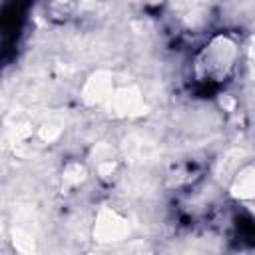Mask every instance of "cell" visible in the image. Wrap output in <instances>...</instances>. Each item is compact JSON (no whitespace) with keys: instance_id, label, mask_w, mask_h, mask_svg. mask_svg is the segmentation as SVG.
Wrapping results in <instances>:
<instances>
[{"instance_id":"obj_1","label":"cell","mask_w":255,"mask_h":255,"mask_svg":"<svg viewBox=\"0 0 255 255\" xmlns=\"http://www.w3.org/2000/svg\"><path fill=\"white\" fill-rule=\"evenodd\" d=\"M237 56H239V48L229 36H215L199 52L195 60L197 78L209 82H223L233 70Z\"/></svg>"},{"instance_id":"obj_2","label":"cell","mask_w":255,"mask_h":255,"mask_svg":"<svg viewBox=\"0 0 255 255\" xmlns=\"http://www.w3.org/2000/svg\"><path fill=\"white\" fill-rule=\"evenodd\" d=\"M129 223L112 207H100L94 221V239L100 243H118L128 239Z\"/></svg>"},{"instance_id":"obj_3","label":"cell","mask_w":255,"mask_h":255,"mask_svg":"<svg viewBox=\"0 0 255 255\" xmlns=\"http://www.w3.org/2000/svg\"><path fill=\"white\" fill-rule=\"evenodd\" d=\"M112 94H114L112 74H110V72H104V70L94 72V74L86 80V84H84V88H82V100H84L88 106H96V104L108 102Z\"/></svg>"},{"instance_id":"obj_4","label":"cell","mask_w":255,"mask_h":255,"mask_svg":"<svg viewBox=\"0 0 255 255\" xmlns=\"http://www.w3.org/2000/svg\"><path fill=\"white\" fill-rule=\"evenodd\" d=\"M110 108L118 116H139L145 114V102L135 88H122L110 96Z\"/></svg>"},{"instance_id":"obj_5","label":"cell","mask_w":255,"mask_h":255,"mask_svg":"<svg viewBox=\"0 0 255 255\" xmlns=\"http://www.w3.org/2000/svg\"><path fill=\"white\" fill-rule=\"evenodd\" d=\"M231 195L237 199H255V165L239 171L231 185Z\"/></svg>"},{"instance_id":"obj_6","label":"cell","mask_w":255,"mask_h":255,"mask_svg":"<svg viewBox=\"0 0 255 255\" xmlns=\"http://www.w3.org/2000/svg\"><path fill=\"white\" fill-rule=\"evenodd\" d=\"M84 179H86V167L78 161H70L64 169V175H62L64 187H78Z\"/></svg>"},{"instance_id":"obj_7","label":"cell","mask_w":255,"mask_h":255,"mask_svg":"<svg viewBox=\"0 0 255 255\" xmlns=\"http://www.w3.org/2000/svg\"><path fill=\"white\" fill-rule=\"evenodd\" d=\"M251 56L255 58V38H253V42H251Z\"/></svg>"}]
</instances>
